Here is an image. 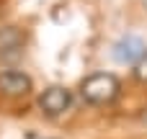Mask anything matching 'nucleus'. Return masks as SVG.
I'll return each mask as SVG.
<instances>
[{
  "label": "nucleus",
  "instance_id": "obj_1",
  "mask_svg": "<svg viewBox=\"0 0 147 139\" xmlns=\"http://www.w3.org/2000/svg\"><path fill=\"white\" fill-rule=\"evenodd\" d=\"M121 90V83L116 75L111 72H98V75H90L88 80H83L80 85V95L90 103V106H106L111 103Z\"/></svg>",
  "mask_w": 147,
  "mask_h": 139
},
{
  "label": "nucleus",
  "instance_id": "obj_2",
  "mask_svg": "<svg viewBox=\"0 0 147 139\" xmlns=\"http://www.w3.org/2000/svg\"><path fill=\"white\" fill-rule=\"evenodd\" d=\"M70 103H72V93L67 88H59V85H52V88H47L39 95V108L47 116H52V119L54 116H62L70 108Z\"/></svg>",
  "mask_w": 147,
  "mask_h": 139
},
{
  "label": "nucleus",
  "instance_id": "obj_3",
  "mask_svg": "<svg viewBox=\"0 0 147 139\" xmlns=\"http://www.w3.org/2000/svg\"><path fill=\"white\" fill-rule=\"evenodd\" d=\"M145 52H147V46H145L142 39H137V36H127V39H121V41L114 46V59L121 62V64H134Z\"/></svg>",
  "mask_w": 147,
  "mask_h": 139
},
{
  "label": "nucleus",
  "instance_id": "obj_4",
  "mask_svg": "<svg viewBox=\"0 0 147 139\" xmlns=\"http://www.w3.org/2000/svg\"><path fill=\"white\" fill-rule=\"evenodd\" d=\"M28 90H31V77H28V75L16 72V70L0 72V93L16 98V95H26Z\"/></svg>",
  "mask_w": 147,
  "mask_h": 139
},
{
  "label": "nucleus",
  "instance_id": "obj_5",
  "mask_svg": "<svg viewBox=\"0 0 147 139\" xmlns=\"http://www.w3.org/2000/svg\"><path fill=\"white\" fill-rule=\"evenodd\" d=\"M134 77H137L140 83H147V52L134 62Z\"/></svg>",
  "mask_w": 147,
  "mask_h": 139
}]
</instances>
